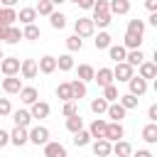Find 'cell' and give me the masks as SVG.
Segmentation results:
<instances>
[{
	"label": "cell",
	"instance_id": "4fadbf2b",
	"mask_svg": "<svg viewBox=\"0 0 157 157\" xmlns=\"http://www.w3.org/2000/svg\"><path fill=\"white\" fill-rule=\"evenodd\" d=\"M108 10H110V15H128L130 12V0H110Z\"/></svg>",
	"mask_w": 157,
	"mask_h": 157
},
{
	"label": "cell",
	"instance_id": "277c9868",
	"mask_svg": "<svg viewBox=\"0 0 157 157\" xmlns=\"http://www.w3.org/2000/svg\"><path fill=\"white\" fill-rule=\"evenodd\" d=\"M128 86H130V93L132 96H145L147 93V81L140 78V76H130L128 78Z\"/></svg>",
	"mask_w": 157,
	"mask_h": 157
},
{
	"label": "cell",
	"instance_id": "52a82bcc",
	"mask_svg": "<svg viewBox=\"0 0 157 157\" xmlns=\"http://www.w3.org/2000/svg\"><path fill=\"white\" fill-rule=\"evenodd\" d=\"M37 61L34 59H25V61H20V74H22V78H34L37 76Z\"/></svg>",
	"mask_w": 157,
	"mask_h": 157
},
{
	"label": "cell",
	"instance_id": "680465c9",
	"mask_svg": "<svg viewBox=\"0 0 157 157\" xmlns=\"http://www.w3.org/2000/svg\"><path fill=\"white\" fill-rule=\"evenodd\" d=\"M71 2H76V5H78V2H81V0H71Z\"/></svg>",
	"mask_w": 157,
	"mask_h": 157
},
{
	"label": "cell",
	"instance_id": "db71d44e",
	"mask_svg": "<svg viewBox=\"0 0 157 157\" xmlns=\"http://www.w3.org/2000/svg\"><path fill=\"white\" fill-rule=\"evenodd\" d=\"M7 27H10V25H0V39L7 37Z\"/></svg>",
	"mask_w": 157,
	"mask_h": 157
},
{
	"label": "cell",
	"instance_id": "9a60e30c",
	"mask_svg": "<svg viewBox=\"0 0 157 157\" xmlns=\"http://www.w3.org/2000/svg\"><path fill=\"white\" fill-rule=\"evenodd\" d=\"M105 113H108V118H110L113 123H120V120L125 118V108H123L120 103H108Z\"/></svg>",
	"mask_w": 157,
	"mask_h": 157
},
{
	"label": "cell",
	"instance_id": "f35d334b",
	"mask_svg": "<svg viewBox=\"0 0 157 157\" xmlns=\"http://www.w3.org/2000/svg\"><path fill=\"white\" fill-rule=\"evenodd\" d=\"M93 44H96V49H108L110 47V34L108 32H98V37L93 39Z\"/></svg>",
	"mask_w": 157,
	"mask_h": 157
},
{
	"label": "cell",
	"instance_id": "484cf974",
	"mask_svg": "<svg viewBox=\"0 0 157 157\" xmlns=\"http://www.w3.org/2000/svg\"><path fill=\"white\" fill-rule=\"evenodd\" d=\"M142 140H145V142H150V145H155V142H157V125H155V123H150V125H145V128H142Z\"/></svg>",
	"mask_w": 157,
	"mask_h": 157
},
{
	"label": "cell",
	"instance_id": "e575fe53",
	"mask_svg": "<svg viewBox=\"0 0 157 157\" xmlns=\"http://www.w3.org/2000/svg\"><path fill=\"white\" fill-rule=\"evenodd\" d=\"M34 12H37V15H47V17H49V15L54 12L52 0H39V2H37V7H34Z\"/></svg>",
	"mask_w": 157,
	"mask_h": 157
},
{
	"label": "cell",
	"instance_id": "816d5d0a",
	"mask_svg": "<svg viewBox=\"0 0 157 157\" xmlns=\"http://www.w3.org/2000/svg\"><path fill=\"white\" fill-rule=\"evenodd\" d=\"M145 7L150 12H157V0H145Z\"/></svg>",
	"mask_w": 157,
	"mask_h": 157
},
{
	"label": "cell",
	"instance_id": "60d3db41",
	"mask_svg": "<svg viewBox=\"0 0 157 157\" xmlns=\"http://www.w3.org/2000/svg\"><path fill=\"white\" fill-rule=\"evenodd\" d=\"M49 22H52V27H54V29H64L66 17H64L61 12H52V15H49Z\"/></svg>",
	"mask_w": 157,
	"mask_h": 157
},
{
	"label": "cell",
	"instance_id": "f1b7e54d",
	"mask_svg": "<svg viewBox=\"0 0 157 157\" xmlns=\"http://www.w3.org/2000/svg\"><path fill=\"white\" fill-rule=\"evenodd\" d=\"M39 37H42V32H39V27H37L34 22H32V25H25L22 39H32V42H34V39H39Z\"/></svg>",
	"mask_w": 157,
	"mask_h": 157
},
{
	"label": "cell",
	"instance_id": "44dd1931",
	"mask_svg": "<svg viewBox=\"0 0 157 157\" xmlns=\"http://www.w3.org/2000/svg\"><path fill=\"white\" fill-rule=\"evenodd\" d=\"M105 125H108V123H105L103 118H96V120L91 123V128H88L91 137H96V140H98V137H103V132H105Z\"/></svg>",
	"mask_w": 157,
	"mask_h": 157
},
{
	"label": "cell",
	"instance_id": "681fc988",
	"mask_svg": "<svg viewBox=\"0 0 157 157\" xmlns=\"http://www.w3.org/2000/svg\"><path fill=\"white\" fill-rule=\"evenodd\" d=\"M147 118H150L152 123H157V105H150V110H147Z\"/></svg>",
	"mask_w": 157,
	"mask_h": 157
},
{
	"label": "cell",
	"instance_id": "1f68e13d",
	"mask_svg": "<svg viewBox=\"0 0 157 157\" xmlns=\"http://www.w3.org/2000/svg\"><path fill=\"white\" fill-rule=\"evenodd\" d=\"M17 20V12L12 7H0V25H12Z\"/></svg>",
	"mask_w": 157,
	"mask_h": 157
},
{
	"label": "cell",
	"instance_id": "c3c4849f",
	"mask_svg": "<svg viewBox=\"0 0 157 157\" xmlns=\"http://www.w3.org/2000/svg\"><path fill=\"white\" fill-rule=\"evenodd\" d=\"M7 142H10V132H5V130L0 128V147H5Z\"/></svg>",
	"mask_w": 157,
	"mask_h": 157
},
{
	"label": "cell",
	"instance_id": "7c38bea8",
	"mask_svg": "<svg viewBox=\"0 0 157 157\" xmlns=\"http://www.w3.org/2000/svg\"><path fill=\"white\" fill-rule=\"evenodd\" d=\"M20 101H22V103H27V105H32L34 101H39L37 88H34V86H22V88H20Z\"/></svg>",
	"mask_w": 157,
	"mask_h": 157
},
{
	"label": "cell",
	"instance_id": "5b68a950",
	"mask_svg": "<svg viewBox=\"0 0 157 157\" xmlns=\"http://www.w3.org/2000/svg\"><path fill=\"white\" fill-rule=\"evenodd\" d=\"M123 135H125V130H123V125H120V123H108V125H105L103 137H105L108 142H115V140H120Z\"/></svg>",
	"mask_w": 157,
	"mask_h": 157
},
{
	"label": "cell",
	"instance_id": "d6a6232c",
	"mask_svg": "<svg viewBox=\"0 0 157 157\" xmlns=\"http://www.w3.org/2000/svg\"><path fill=\"white\" fill-rule=\"evenodd\" d=\"M140 44H142V37L140 34L125 32V49H140Z\"/></svg>",
	"mask_w": 157,
	"mask_h": 157
},
{
	"label": "cell",
	"instance_id": "83f0119b",
	"mask_svg": "<svg viewBox=\"0 0 157 157\" xmlns=\"http://www.w3.org/2000/svg\"><path fill=\"white\" fill-rule=\"evenodd\" d=\"M91 22H93V27H108L110 25V12H93Z\"/></svg>",
	"mask_w": 157,
	"mask_h": 157
},
{
	"label": "cell",
	"instance_id": "4dcf8cb0",
	"mask_svg": "<svg viewBox=\"0 0 157 157\" xmlns=\"http://www.w3.org/2000/svg\"><path fill=\"white\" fill-rule=\"evenodd\" d=\"M81 128H83V118H81L78 113L66 118V130H69V132H76V130H81Z\"/></svg>",
	"mask_w": 157,
	"mask_h": 157
},
{
	"label": "cell",
	"instance_id": "ffe728a7",
	"mask_svg": "<svg viewBox=\"0 0 157 157\" xmlns=\"http://www.w3.org/2000/svg\"><path fill=\"white\" fill-rule=\"evenodd\" d=\"M155 76H157V64L155 61H142L140 64V78L147 81V78H155Z\"/></svg>",
	"mask_w": 157,
	"mask_h": 157
},
{
	"label": "cell",
	"instance_id": "7dc6e473",
	"mask_svg": "<svg viewBox=\"0 0 157 157\" xmlns=\"http://www.w3.org/2000/svg\"><path fill=\"white\" fill-rule=\"evenodd\" d=\"M91 10H93V12H110V10H108V0H96Z\"/></svg>",
	"mask_w": 157,
	"mask_h": 157
},
{
	"label": "cell",
	"instance_id": "30bf717a",
	"mask_svg": "<svg viewBox=\"0 0 157 157\" xmlns=\"http://www.w3.org/2000/svg\"><path fill=\"white\" fill-rule=\"evenodd\" d=\"M44 157H66V147L61 142H44Z\"/></svg>",
	"mask_w": 157,
	"mask_h": 157
},
{
	"label": "cell",
	"instance_id": "bcb514c9",
	"mask_svg": "<svg viewBox=\"0 0 157 157\" xmlns=\"http://www.w3.org/2000/svg\"><path fill=\"white\" fill-rule=\"evenodd\" d=\"M10 113H12L10 101H7V98H0V118H5V115H10Z\"/></svg>",
	"mask_w": 157,
	"mask_h": 157
},
{
	"label": "cell",
	"instance_id": "9f6ffc18",
	"mask_svg": "<svg viewBox=\"0 0 157 157\" xmlns=\"http://www.w3.org/2000/svg\"><path fill=\"white\" fill-rule=\"evenodd\" d=\"M0 2H2V7H15L17 0H0Z\"/></svg>",
	"mask_w": 157,
	"mask_h": 157
},
{
	"label": "cell",
	"instance_id": "91938a15",
	"mask_svg": "<svg viewBox=\"0 0 157 157\" xmlns=\"http://www.w3.org/2000/svg\"><path fill=\"white\" fill-rule=\"evenodd\" d=\"M0 61H2V52H0Z\"/></svg>",
	"mask_w": 157,
	"mask_h": 157
},
{
	"label": "cell",
	"instance_id": "9c48e42d",
	"mask_svg": "<svg viewBox=\"0 0 157 157\" xmlns=\"http://www.w3.org/2000/svg\"><path fill=\"white\" fill-rule=\"evenodd\" d=\"M10 142H12V145H17V147L27 145V142H29V137H27V128H20V125H15V130L10 132Z\"/></svg>",
	"mask_w": 157,
	"mask_h": 157
},
{
	"label": "cell",
	"instance_id": "d590c367",
	"mask_svg": "<svg viewBox=\"0 0 157 157\" xmlns=\"http://www.w3.org/2000/svg\"><path fill=\"white\" fill-rule=\"evenodd\" d=\"M20 39H22V32H20V27L10 25V27H7V37H5V42H7V44H17Z\"/></svg>",
	"mask_w": 157,
	"mask_h": 157
},
{
	"label": "cell",
	"instance_id": "3957f363",
	"mask_svg": "<svg viewBox=\"0 0 157 157\" xmlns=\"http://www.w3.org/2000/svg\"><path fill=\"white\" fill-rule=\"evenodd\" d=\"M27 137H29V142H34V145H44V142H49V130H47L44 125H37V128L27 130Z\"/></svg>",
	"mask_w": 157,
	"mask_h": 157
},
{
	"label": "cell",
	"instance_id": "2e32d148",
	"mask_svg": "<svg viewBox=\"0 0 157 157\" xmlns=\"http://www.w3.org/2000/svg\"><path fill=\"white\" fill-rule=\"evenodd\" d=\"M110 152H113L115 157H130L132 147H130V142H125V140H115V145H110Z\"/></svg>",
	"mask_w": 157,
	"mask_h": 157
},
{
	"label": "cell",
	"instance_id": "7a4b0ae2",
	"mask_svg": "<svg viewBox=\"0 0 157 157\" xmlns=\"http://www.w3.org/2000/svg\"><path fill=\"white\" fill-rule=\"evenodd\" d=\"M0 69H2L5 76H17V74H20V59H17V56H2Z\"/></svg>",
	"mask_w": 157,
	"mask_h": 157
},
{
	"label": "cell",
	"instance_id": "d4e9b609",
	"mask_svg": "<svg viewBox=\"0 0 157 157\" xmlns=\"http://www.w3.org/2000/svg\"><path fill=\"white\" fill-rule=\"evenodd\" d=\"M125 61H128L130 66H140V64L145 61V54H142L140 49H130V52L125 54Z\"/></svg>",
	"mask_w": 157,
	"mask_h": 157
},
{
	"label": "cell",
	"instance_id": "7402d4cb",
	"mask_svg": "<svg viewBox=\"0 0 157 157\" xmlns=\"http://www.w3.org/2000/svg\"><path fill=\"white\" fill-rule=\"evenodd\" d=\"M108 54H110V59L118 64V61H125L128 49H125V47H120V44H110V47H108Z\"/></svg>",
	"mask_w": 157,
	"mask_h": 157
},
{
	"label": "cell",
	"instance_id": "603a6c76",
	"mask_svg": "<svg viewBox=\"0 0 157 157\" xmlns=\"http://www.w3.org/2000/svg\"><path fill=\"white\" fill-rule=\"evenodd\" d=\"M12 120H15V125L27 128V125L32 123V115H29V110H15V113H12Z\"/></svg>",
	"mask_w": 157,
	"mask_h": 157
},
{
	"label": "cell",
	"instance_id": "8fae6325",
	"mask_svg": "<svg viewBox=\"0 0 157 157\" xmlns=\"http://www.w3.org/2000/svg\"><path fill=\"white\" fill-rule=\"evenodd\" d=\"M93 81H96L101 88H103V86H108V83H113V69H105V66H103V69H98V71L93 74Z\"/></svg>",
	"mask_w": 157,
	"mask_h": 157
},
{
	"label": "cell",
	"instance_id": "6da1fadb",
	"mask_svg": "<svg viewBox=\"0 0 157 157\" xmlns=\"http://www.w3.org/2000/svg\"><path fill=\"white\" fill-rule=\"evenodd\" d=\"M74 29H76V34H78V37H91V34L96 32V27H93L91 17H78V20L74 22Z\"/></svg>",
	"mask_w": 157,
	"mask_h": 157
},
{
	"label": "cell",
	"instance_id": "b9f144b4",
	"mask_svg": "<svg viewBox=\"0 0 157 157\" xmlns=\"http://www.w3.org/2000/svg\"><path fill=\"white\" fill-rule=\"evenodd\" d=\"M128 32H132V34H145V22L142 20H130L128 22Z\"/></svg>",
	"mask_w": 157,
	"mask_h": 157
},
{
	"label": "cell",
	"instance_id": "f907efd6",
	"mask_svg": "<svg viewBox=\"0 0 157 157\" xmlns=\"http://www.w3.org/2000/svg\"><path fill=\"white\" fill-rule=\"evenodd\" d=\"M130 157H152L150 150H137V152H130Z\"/></svg>",
	"mask_w": 157,
	"mask_h": 157
},
{
	"label": "cell",
	"instance_id": "5bb4252c",
	"mask_svg": "<svg viewBox=\"0 0 157 157\" xmlns=\"http://www.w3.org/2000/svg\"><path fill=\"white\" fill-rule=\"evenodd\" d=\"M37 69H39L42 74H54V71H56V56H42V59L37 61Z\"/></svg>",
	"mask_w": 157,
	"mask_h": 157
},
{
	"label": "cell",
	"instance_id": "8992f818",
	"mask_svg": "<svg viewBox=\"0 0 157 157\" xmlns=\"http://www.w3.org/2000/svg\"><path fill=\"white\" fill-rule=\"evenodd\" d=\"M130 76H132V66H130L128 61H118L115 69H113V78H118V81H128Z\"/></svg>",
	"mask_w": 157,
	"mask_h": 157
},
{
	"label": "cell",
	"instance_id": "ac0fdd59",
	"mask_svg": "<svg viewBox=\"0 0 157 157\" xmlns=\"http://www.w3.org/2000/svg\"><path fill=\"white\" fill-rule=\"evenodd\" d=\"M49 110H52V108H49V103H44V101H34V103H32L29 115H32V118H47V115H49Z\"/></svg>",
	"mask_w": 157,
	"mask_h": 157
},
{
	"label": "cell",
	"instance_id": "f6af8a7d",
	"mask_svg": "<svg viewBox=\"0 0 157 157\" xmlns=\"http://www.w3.org/2000/svg\"><path fill=\"white\" fill-rule=\"evenodd\" d=\"M61 113L69 118V115H76L78 113V105L74 103V101H64V108H61Z\"/></svg>",
	"mask_w": 157,
	"mask_h": 157
},
{
	"label": "cell",
	"instance_id": "ba28073f",
	"mask_svg": "<svg viewBox=\"0 0 157 157\" xmlns=\"http://www.w3.org/2000/svg\"><path fill=\"white\" fill-rule=\"evenodd\" d=\"M20 88H22V78H17V76H5L2 78V91L5 93H20Z\"/></svg>",
	"mask_w": 157,
	"mask_h": 157
},
{
	"label": "cell",
	"instance_id": "d6986e66",
	"mask_svg": "<svg viewBox=\"0 0 157 157\" xmlns=\"http://www.w3.org/2000/svg\"><path fill=\"white\" fill-rule=\"evenodd\" d=\"M93 155H96V157H108V155H110V142H108L105 137H98V140L93 142Z\"/></svg>",
	"mask_w": 157,
	"mask_h": 157
},
{
	"label": "cell",
	"instance_id": "f5cc1de1",
	"mask_svg": "<svg viewBox=\"0 0 157 157\" xmlns=\"http://www.w3.org/2000/svg\"><path fill=\"white\" fill-rule=\"evenodd\" d=\"M93 2H96V0H81L78 5H81L83 10H91V7H93Z\"/></svg>",
	"mask_w": 157,
	"mask_h": 157
},
{
	"label": "cell",
	"instance_id": "8d00e7d4",
	"mask_svg": "<svg viewBox=\"0 0 157 157\" xmlns=\"http://www.w3.org/2000/svg\"><path fill=\"white\" fill-rule=\"evenodd\" d=\"M56 69H61V71H71V69H74V59H71V54H61V56L56 59Z\"/></svg>",
	"mask_w": 157,
	"mask_h": 157
},
{
	"label": "cell",
	"instance_id": "11a10c76",
	"mask_svg": "<svg viewBox=\"0 0 157 157\" xmlns=\"http://www.w3.org/2000/svg\"><path fill=\"white\" fill-rule=\"evenodd\" d=\"M147 22H150V25H152V27H157V12H152V15H150V20H147Z\"/></svg>",
	"mask_w": 157,
	"mask_h": 157
},
{
	"label": "cell",
	"instance_id": "836d02e7",
	"mask_svg": "<svg viewBox=\"0 0 157 157\" xmlns=\"http://www.w3.org/2000/svg\"><path fill=\"white\" fill-rule=\"evenodd\" d=\"M93 74H96V69L91 66V64H81L78 66V78L86 83V81H93Z\"/></svg>",
	"mask_w": 157,
	"mask_h": 157
},
{
	"label": "cell",
	"instance_id": "cb8c5ba5",
	"mask_svg": "<svg viewBox=\"0 0 157 157\" xmlns=\"http://www.w3.org/2000/svg\"><path fill=\"white\" fill-rule=\"evenodd\" d=\"M17 20H20L22 25H32V22L37 20V12H34V7H22V10H20V15H17Z\"/></svg>",
	"mask_w": 157,
	"mask_h": 157
},
{
	"label": "cell",
	"instance_id": "74e56055",
	"mask_svg": "<svg viewBox=\"0 0 157 157\" xmlns=\"http://www.w3.org/2000/svg\"><path fill=\"white\" fill-rule=\"evenodd\" d=\"M103 98H105L108 103H115V101H118V86H115V83L103 86Z\"/></svg>",
	"mask_w": 157,
	"mask_h": 157
},
{
	"label": "cell",
	"instance_id": "ee69618b",
	"mask_svg": "<svg viewBox=\"0 0 157 157\" xmlns=\"http://www.w3.org/2000/svg\"><path fill=\"white\" fill-rule=\"evenodd\" d=\"M56 96H59L61 101H71V86H69V83H59Z\"/></svg>",
	"mask_w": 157,
	"mask_h": 157
},
{
	"label": "cell",
	"instance_id": "6f0895ef",
	"mask_svg": "<svg viewBox=\"0 0 157 157\" xmlns=\"http://www.w3.org/2000/svg\"><path fill=\"white\" fill-rule=\"evenodd\" d=\"M61 2H66V0H52V5H61Z\"/></svg>",
	"mask_w": 157,
	"mask_h": 157
},
{
	"label": "cell",
	"instance_id": "4316f807",
	"mask_svg": "<svg viewBox=\"0 0 157 157\" xmlns=\"http://www.w3.org/2000/svg\"><path fill=\"white\" fill-rule=\"evenodd\" d=\"M88 142H91V132H88V130L81 128V130L74 132V145H76V147H86Z\"/></svg>",
	"mask_w": 157,
	"mask_h": 157
},
{
	"label": "cell",
	"instance_id": "7bdbcfd3",
	"mask_svg": "<svg viewBox=\"0 0 157 157\" xmlns=\"http://www.w3.org/2000/svg\"><path fill=\"white\" fill-rule=\"evenodd\" d=\"M66 47H69V52H81V47H83V39H81L78 34H71V37L66 39Z\"/></svg>",
	"mask_w": 157,
	"mask_h": 157
},
{
	"label": "cell",
	"instance_id": "f546056e",
	"mask_svg": "<svg viewBox=\"0 0 157 157\" xmlns=\"http://www.w3.org/2000/svg\"><path fill=\"white\" fill-rule=\"evenodd\" d=\"M118 98H120L118 103H120L125 110H132V108H137V101H140V98H137V96H132V93H125V96H118Z\"/></svg>",
	"mask_w": 157,
	"mask_h": 157
},
{
	"label": "cell",
	"instance_id": "ab89813d",
	"mask_svg": "<svg viewBox=\"0 0 157 157\" xmlns=\"http://www.w3.org/2000/svg\"><path fill=\"white\" fill-rule=\"evenodd\" d=\"M105 108H108V101L101 96V98H93L91 101V110L96 113V115H101V113H105Z\"/></svg>",
	"mask_w": 157,
	"mask_h": 157
},
{
	"label": "cell",
	"instance_id": "e0dca14e",
	"mask_svg": "<svg viewBox=\"0 0 157 157\" xmlns=\"http://www.w3.org/2000/svg\"><path fill=\"white\" fill-rule=\"evenodd\" d=\"M69 86H71V101H81V98L86 96V83H83L81 78L69 81Z\"/></svg>",
	"mask_w": 157,
	"mask_h": 157
}]
</instances>
